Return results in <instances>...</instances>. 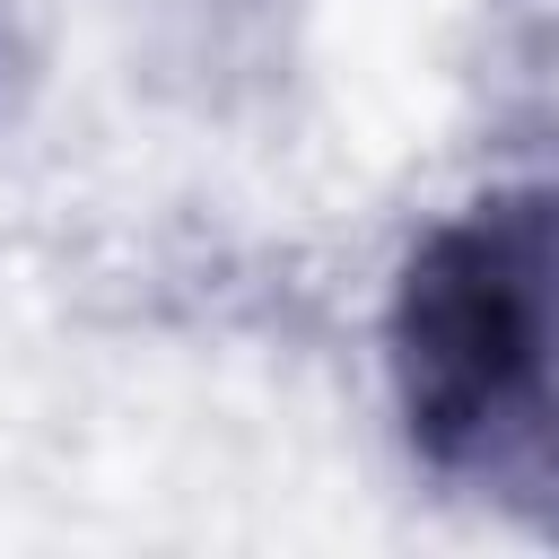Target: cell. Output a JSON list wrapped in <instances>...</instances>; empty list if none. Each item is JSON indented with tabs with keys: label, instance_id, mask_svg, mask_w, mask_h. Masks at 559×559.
<instances>
[{
	"label": "cell",
	"instance_id": "1",
	"mask_svg": "<svg viewBox=\"0 0 559 559\" xmlns=\"http://www.w3.org/2000/svg\"><path fill=\"white\" fill-rule=\"evenodd\" d=\"M411 445L559 524V192H489L419 236L393 288Z\"/></svg>",
	"mask_w": 559,
	"mask_h": 559
}]
</instances>
